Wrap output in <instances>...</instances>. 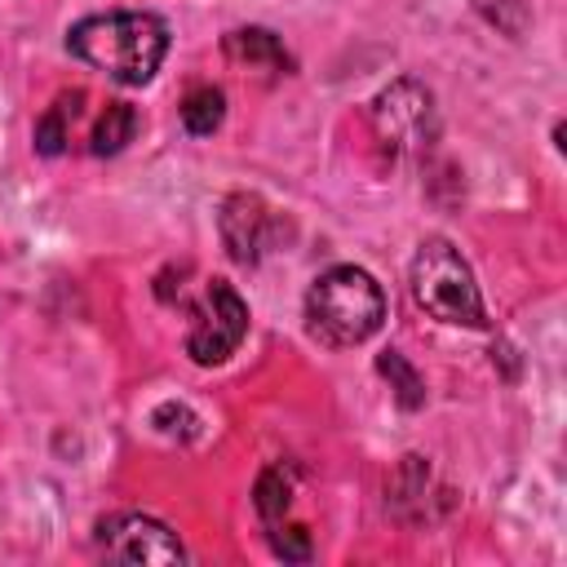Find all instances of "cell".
<instances>
[{
  "mask_svg": "<svg viewBox=\"0 0 567 567\" xmlns=\"http://www.w3.org/2000/svg\"><path fill=\"white\" fill-rule=\"evenodd\" d=\"M66 49L115 84H146L168 53V22L142 9L93 13L66 31Z\"/></svg>",
  "mask_w": 567,
  "mask_h": 567,
  "instance_id": "6da1fadb",
  "label": "cell"
},
{
  "mask_svg": "<svg viewBox=\"0 0 567 567\" xmlns=\"http://www.w3.org/2000/svg\"><path fill=\"white\" fill-rule=\"evenodd\" d=\"M221 49H226L230 62L252 66V71H270V75H279V71L292 66L288 53H284V44H279V35L266 31V27H235V31H226Z\"/></svg>",
  "mask_w": 567,
  "mask_h": 567,
  "instance_id": "ba28073f",
  "label": "cell"
},
{
  "mask_svg": "<svg viewBox=\"0 0 567 567\" xmlns=\"http://www.w3.org/2000/svg\"><path fill=\"white\" fill-rule=\"evenodd\" d=\"M372 133L390 155H408L430 146L434 137V106H430V89H421L416 80H394L385 93H377L372 102Z\"/></svg>",
  "mask_w": 567,
  "mask_h": 567,
  "instance_id": "5b68a950",
  "label": "cell"
},
{
  "mask_svg": "<svg viewBox=\"0 0 567 567\" xmlns=\"http://www.w3.org/2000/svg\"><path fill=\"white\" fill-rule=\"evenodd\" d=\"M430 487H434V474H430L425 456H403L399 470H394L390 483H385V501H390V509H394L399 518H403L408 505H416L408 523H421V518H430V509H425V505H430Z\"/></svg>",
  "mask_w": 567,
  "mask_h": 567,
  "instance_id": "9c48e42d",
  "label": "cell"
},
{
  "mask_svg": "<svg viewBox=\"0 0 567 567\" xmlns=\"http://www.w3.org/2000/svg\"><path fill=\"white\" fill-rule=\"evenodd\" d=\"M133 137H137V106H128V102H106L102 120L93 124L89 151H93V155H120Z\"/></svg>",
  "mask_w": 567,
  "mask_h": 567,
  "instance_id": "8fae6325",
  "label": "cell"
},
{
  "mask_svg": "<svg viewBox=\"0 0 567 567\" xmlns=\"http://www.w3.org/2000/svg\"><path fill=\"white\" fill-rule=\"evenodd\" d=\"M226 120V93L213 89V84H195L186 97H182V128L190 137H213Z\"/></svg>",
  "mask_w": 567,
  "mask_h": 567,
  "instance_id": "30bf717a",
  "label": "cell"
},
{
  "mask_svg": "<svg viewBox=\"0 0 567 567\" xmlns=\"http://www.w3.org/2000/svg\"><path fill=\"white\" fill-rule=\"evenodd\" d=\"M270 549H275L279 558H288V563H306V558L315 554L306 527H279V532H270Z\"/></svg>",
  "mask_w": 567,
  "mask_h": 567,
  "instance_id": "9a60e30c",
  "label": "cell"
},
{
  "mask_svg": "<svg viewBox=\"0 0 567 567\" xmlns=\"http://www.w3.org/2000/svg\"><path fill=\"white\" fill-rule=\"evenodd\" d=\"M408 284H412V301L430 319L456 323V328H487V310H483L474 270L452 239H439V235L425 239L412 257Z\"/></svg>",
  "mask_w": 567,
  "mask_h": 567,
  "instance_id": "3957f363",
  "label": "cell"
},
{
  "mask_svg": "<svg viewBox=\"0 0 567 567\" xmlns=\"http://www.w3.org/2000/svg\"><path fill=\"white\" fill-rule=\"evenodd\" d=\"M381 319H385V292L359 266H332L306 292V328L315 341L332 350H350L368 341L381 328Z\"/></svg>",
  "mask_w": 567,
  "mask_h": 567,
  "instance_id": "7a4b0ae2",
  "label": "cell"
},
{
  "mask_svg": "<svg viewBox=\"0 0 567 567\" xmlns=\"http://www.w3.org/2000/svg\"><path fill=\"white\" fill-rule=\"evenodd\" d=\"M252 505H257V514H261L270 527H275V523L288 514V505H292V478L284 474V465H266V470L257 474Z\"/></svg>",
  "mask_w": 567,
  "mask_h": 567,
  "instance_id": "5bb4252c",
  "label": "cell"
},
{
  "mask_svg": "<svg viewBox=\"0 0 567 567\" xmlns=\"http://www.w3.org/2000/svg\"><path fill=\"white\" fill-rule=\"evenodd\" d=\"M217 230H221V244H226L230 261L252 266V261H261V252L275 244V235H279V217H275V208H270L261 195L239 190V195H230V199L221 204V213H217Z\"/></svg>",
  "mask_w": 567,
  "mask_h": 567,
  "instance_id": "52a82bcc",
  "label": "cell"
},
{
  "mask_svg": "<svg viewBox=\"0 0 567 567\" xmlns=\"http://www.w3.org/2000/svg\"><path fill=\"white\" fill-rule=\"evenodd\" d=\"M80 102H84V93L75 89V93H62V97L40 115V124H35V151H40V155H62V146H66V137H71V120H75Z\"/></svg>",
  "mask_w": 567,
  "mask_h": 567,
  "instance_id": "7c38bea8",
  "label": "cell"
},
{
  "mask_svg": "<svg viewBox=\"0 0 567 567\" xmlns=\"http://www.w3.org/2000/svg\"><path fill=\"white\" fill-rule=\"evenodd\" d=\"M248 337V301L235 292V284L213 279L204 297L190 306V332H186V354L204 368L226 363L239 341Z\"/></svg>",
  "mask_w": 567,
  "mask_h": 567,
  "instance_id": "277c9868",
  "label": "cell"
},
{
  "mask_svg": "<svg viewBox=\"0 0 567 567\" xmlns=\"http://www.w3.org/2000/svg\"><path fill=\"white\" fill-rule=\"evenodd\" d=\"M97 545L115 563H182L177 532L151 514H111L97 523Z\"/></svg>",
  "mask_w": 567,
  "mask_h": 567,
  "instance_id": "8992f818",
  "label": "cell"
},
{
  "mask_svg": "<svg viewBox=\"0 0 567 567\" xmlns=\"http://www.w3.org/2000/svg\"><path fill=\"white\" fill-rule=\"evenodd\" d=\"M377 372L390 381V390H394V399H399L403 412H416L425 403V381H421V372L399 350H381L377 354Z\"/></svg>",
  "mask_w": 567,
  "mask_h": 567,
  "instance_id": "4fadbf2b",
  "label": "cell"
}]
</instances>
